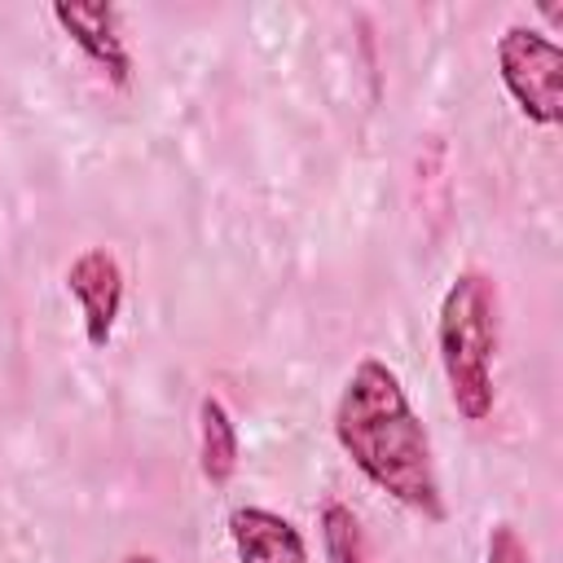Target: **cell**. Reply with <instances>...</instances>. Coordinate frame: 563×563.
Masks as SVG:
<instances>
[{"mask_svg":"<svg viewBox=\"0 0 563 563\" xmlns=\"http://www.w3.org/2000/svg\"><path fill=\"white\" fill-rule=\"evenodd\" d=\"M334 440L347 453V462L405 510L431 523L449 515L431 435L413 413L400 374L387 361L361 356L352 365L334 400Z\"/></svg>","mask_w":563,"mask_h":563,"instance_id":"cell-1","label":"cell"},{"mask_svg":"<svg viewBox=\"0 0 563 563\" xmlns=\"http://www.w3.org/2000/svg\"><path fill=\"white\" fill-rule=\"evenodd\" d=\"M497 343H501V290L484 268H457L440 295L435 352L449 383V400L466 422H484L497 405Z\"/></svg>","mask_w":563,"mask_h":563,"instance_id":"cell-2","label":"cell"},{"mask_svg":"<svg viewBox=\"0 0 563 563\" xmlns=\"http://www.w3.org/2000/svg\"><path fill=\"white\" fill-rule=\"evenodd\" d=\"M497 79L528 123L554 128L563 119V48L550 35L510 22L497 35Z\"/></svg>","mask_w":563,"mask_h":563,"instance_id":"cell-3","label":"cell"},{"mask_svg":"<svg viewBox=\"0 0 563 563\" xmlns=\"http://www.w3.org/2000/svg\"><path fill=\"white\" fill-rule=\"evenodd\" d=\"M66 290L79 303V321H84V339L88 347H110L119 312H123V264L114 260V251L106 246H84L70 264H66Z\"/></svg>","mask_w":563,"mask_h":563,"instance_id":"cell-4","label":"cell"},{"mask_svg":"<svg viewBox=\"0 0 563 563\" xmlns=\"http://www.w3.org/2000/svg\"><path fill=\"white\" fill-rule=\"evenodd\" d=\"M53 22L62 26V35L101 70V79H110V88H128L132 84V53H128V40H123V13L119 4H66L57 0L53 9Z\"/></svg>","mask_w":563,"mask_h":563,"instance_id":"cell-5","label":"cell"},{"mask_svg":"<svg viewBox=\"0 0 563 563\" xmlns=\"http://www.w3.org/2000/svg\"><path fill=\"white\" fill-rule=\"evenodd\" d=\"M229 541L238 563H308L303 532L268 506H238L229 515Z\"/></svg>","mask_w":563,"mask_h":563,"instance_id":"cell-6","label":"cell"},{"mask_svg":"<svg viewBox=\"0 0 563 563\" xmlns=\"http://www.w3.org/2000/svg\"><path fill=\"white\" fill-rule=\"evenodd\" d=\"M238 457H242V435H238V422L233 413L224 409L220 396H202L198 400V471L211 488H224L238 471Z\"/></svg>","mask_w":563,"mask_h":563,"instance_id":"cell-7","label":"cell"},{"mask_svg":"<svg viewBox=\"0 0 563 563\" xmlns=\"http://www.w3.org/2000/svg\"><path fill=\"white\" fill-rule=\"evenodd\" d=\"M321 550H325V563H374L361 515L347 501L330 497L321 506Z\"/></svg>","mask_w":563,"mask_h":563,"instance_id":"cell-8","label":"cell"},{"mask_svg":"<svg viewBox=\"0 0 563 563\" xmlns=\"http://www.w3.org/2000/svg\"><path fill=\"white\" fill-rule=\"evenodd\" d=\"M484 563H532V550H528V541L519 537V528L501 519V523H493V528H488Z\"/></svg>","mask_w":563,"mask_h":563,"instance_id":"cell-9","label":"cell"},{"mask_svg":"<svg viewBox=\"0 0 563 563\" xmlns=\"http://www.w3.org/2000/svg\"><path fill=\"white\" fill-rule=\"evenodd\" d=\"M119 563H158V559H154V554H141V550H132V554H123Z\"/></svg>","mask_w":563,"mask_h":563,"instance_id":"cell-10","label":"cell"}]
</instances>
